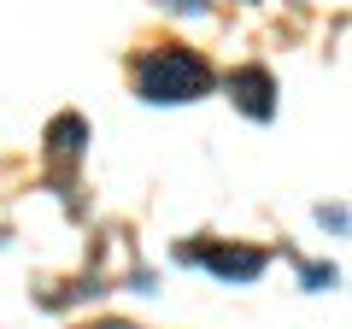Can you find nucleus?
Wrapping results in <instances>:
<instances>
[{"label": "nucleus", "mask_w": 352, "mask_h": 329, "mask_svg": "<svg viewBox=\"0 0 352 329\" xmlns=\"http://www.w3.org/2000/svg\"><path fill=\"white\" fill-rule=\"evenodd\" d=\"M335 265H305V288H335Z\"/></svg>", "instance_id": "5"}, {"label": "nucleus", "mask_w": 352, "mask_h": 329, "mask_svg": "<svg viewBox=\"0 0 352 329\" xmlns=\"http://www.w3.org/2000/svg\"><path fill=\"white\" fill-rule=\"evenodd\" d=\"M176 259H182V265L217 270L223 282H252V277L264 270V253H258V247H229V241H182Z\"/></svg>", "instance_id": "2"}, {"label": "nucleus", "mask_w": 352, "mask_h": 329, "mask_svg": "<svg viewBox=\"0 0 352 329\" xmlns=\"http://www.w3.org/2000/svg\"><path fill=\"white\" fill-rule=\"evenodd\" d=\"M229 100L247 118L270 124V118H276V76L264 71V65H241V71H229Z\"/></svg>", "instance_id": "3"}, {"label": "nucleus", "mask_w": 352, "mask_h": 329, "mask_svg": "<svg viewBox=\"0 0 352 329\" xmlns=\"http://www.w3.org/2000/svg\"><path fill=\"white\" fill-rule=\"evenodd\" d=\"M82 141H88V124L76 112H65L59 124L47 129V153H65V159H76V153H82Z\"/></svg>", "instance_id": "4"}, {"label": "nucleus", "mask_w": 352, "mask_h": 329, "mask_svg": "<svg viewBox=\"0 0 352 329\" xmlns=\"http://www.w3.org/2000/svg\"><path fill=\"white\" fill-rule=\"evenodd\" d=\"M135 94L153 106H182L212 94V65L188 47H153L147 59L135 65Z\"/></svg>", "instance_id": "1"}, {"label": "nucleus", "mask_w": 352, "mask_h": 329, "mask_svg": "<svg viewBox=\"0 0 352 329\" xmlns=\"http://www.w3.org/2000/svg\"><path fill=\"white\" fill-rule=\"evenodd\" d=\"M164 12H206V0H159Z\"/></svg>", "instance_id": "6"}]
</instances>
